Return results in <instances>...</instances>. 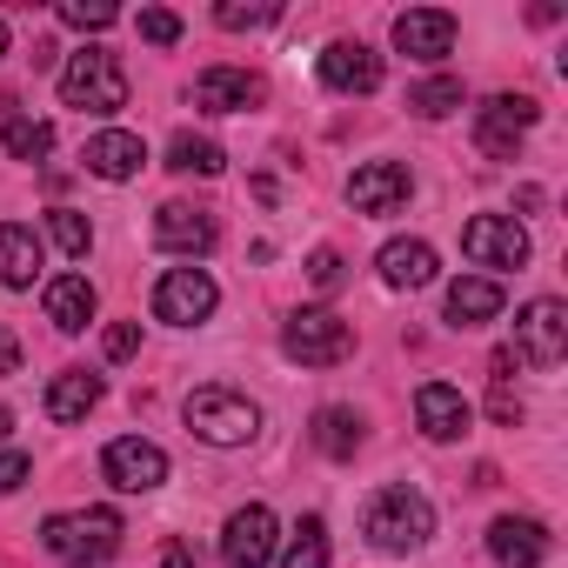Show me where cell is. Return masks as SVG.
<instances>
[{"instance_id":"9a60e30c","label":"cell","mask_w":568,"mask_h":568,"mask_svg":"<svg viewBox=\"0 0 568 568\" xmlns=\"http://www.w3.org/2000/svg\"><path fill=\"white\" fill-rule=\"evenodd\" d=\"M415 422H422L428 442H455V435H468L475 408L462 402V388H448V382H422V388H415Z\"/></svg>"},{"instance_id":"ac0fdd59","label":"cell","mask_w":568,"mask_h":568,"mask_svg":"<svg viewBox=\"0 0 568 568\" xmlns=\"http://www.w3.org/2000/svg\"><path fill=\"white\" fill-rule=\"evenodd\" d=\"M261 101V81L247 74V68H207L201 81H194V108L201 114H241V108H254Z\"/></svg>"},{"instance_id":"83f0119b","label":"cell","mask_w":568,"mask_h":568,"mask_svg":"<svg viewBox=\"0 0 568 568\" xmlns=\"http://www.w3.org/2000/svg\"><path fill=\"white\" fill-rule=\"evenodd\" d=\"M281 568H328V521L322 515H302L288 555H281Z\"/></svg>"},{"instance_id":"30bf717a","label":"cell","mask_w":568,"mask_h":568,"mask_svg":"<svg viewBox=\"0 0 568 568\" xmlns=\"http://www.w3.org/2000/svg\"><path fill=\"white\" fill-rule=\"evenodd\" d=\"M462 254H468L475 267H521V261H528V234H521L508 214H475V221L462 227Z\"/></svg>"},{"instance_id":"603a6c76","label":"cell","mask_w":568,"mask_h":568,"mask_svg":"<svg viewBox=\"0 0 568 568\" xmlns=\"http://www.w3.org/2000/svg\"><path fill=\"white\" fill-rule=\"evenodd\" d=\"M34 274H41V241H34V227L0 221V281H8V288H28Z\"/></svg>"},{"instance_id":"60d3db41","label":"cell","mask_w":568,"mask_h":568,"mask_svg":"<svg viewBox=\"0 0 568 568\" xmlns=\"http://www.w3.org/2000/svg\"><path fill=\"white\" fill-rule=\"evenodd\" d=\"M0 54H8V21H0Z\"/></svg>"},{"instance_id":"f35d334b","label":"cell","mask_w":568,"mask_h":568,"mask_svg":"<svg viewBox=\"0 0 568 568\" xmlns=\"http://www.w3.org/2000/svg\"><path fill=\"white\" fill-rule=\"evenodd\" d=\"M161 568H194V555H187L181 541H168V548H161Z\"/></svg>"},{"instance_id":"e575fe53","label":"cell","mask_w":568,"mask_h":568,"mask_svg":"<svg viewBox=\"0 0 568 568\" xmlns=\"http://www.w3.org/2000/svg\"><path fill=\"white\" fill-rule=\"evenodd\" d=\"M134 348H141V328H134V322H114V328L101 335V355H108V362H128Z\"/></svg>"},{"instance_id":"9c48e42d","label":"cell","mask_w":568,"mask_h":568,"mask_svg":"<svg viewBox=\"0 0 568 568\" xmlns=\"http://www.w3.org/2000/svg\"><path fill=\"white\" fill-rule=\"evenodd\" d=\"M515 342H521V355H528V368H561V348H568V308L561 302H528L521 315H515Z\"/></svg>"},{"instance_id":"2e32d148","label":"cell","mask_w":568,"mask_h":568,"mask_svg":"<svg viewBox=\"0 0 568 568\" xmlns=\"http://www.w3.org/2000/svg\"><path fill=\"white\" fill-rule=\"evenodd\" d=\"M395 48H402L408 61H442V54L455 48V14H442V8H408V14L395 21Z\"/></svg>"},{"instance_id":"4316f807","label":"cell","mask_w":568,"mask_h":568,"mask_svg":"<svg viewBox=\"0 0 568 568\" xmlns=\"http://www.w3.org/2000/svg\"><path fill=\"white\" fill-rule=\"evenodd\" d=\"M168 168H174V174H221V168H227V154H221L207 134H174Z\"/></svg>"},{"instance_id":"d6a6232c","label":"cell","mask_w":568,"mask_h":568,"mask_svg":"<svg viewBox=\"0 0 568 568\" xmlns=\"http://www.w3.org/2000/svg\"><path fill=\"white\" fill-rule=\"evenodd\" d=\"M214 21L241 34V28H274V21H281V8H234V0H227V8H214Z\"/></svg>"},{"instance_id":"cb8c5ba5","label":"cell","mask_w":568,"mask_h":568,"mask_svg":"<svg viewBox=\"0 0 568 568\" xmlns=\"http://www.w3.org/2000/svg\"><path fill=\"white\" fill-rule=\"evenodd\" d=\"M0 148H8L14 161H48L54 154V128L14 114V101H0Z\"/></svg>"},{"instance_id":"4fadbf2b","label":"cell","mask_w":568,"mask_h":568,"mask_svg":"<svg viewBox=\"0 0 568 568\" xmlns=\"http://www.w3.org/2000/svg\"><path fill=\"white\" fill-rule=\"evenodd\" d=\"M154 241H161L168 254H207V247L221 241V227H214L207 207H194V201H168V207L154 214Z\"/></svg>"},{"instance_id":"f1b7e54d","label":"cell","mask_w":568,"mask_h":568,"mask_svg":"<svg viewBox=\"0 0 568 568\" xmlns=\"http://www.w3.org/2000/svg\"><path fill=\"white\" fill-rule=\"evenodd\" d=\"M408 108L422 114V121H442V114H455L462 108V81H422V88H408Z\"/></svg>"},{"instance_id":"ab89813d","label":"cell","mask_w":568,"mask_h":568,"mask_svg":"<svg viewBox=\"0 0 568 568\" xmlns=\"http://www.w3.org/2000/svg\"><path fill=\"white\" fill-rule=\"evenodd\" d=\"M8 435H14V415H8V408H0V442H8Z\"/></svg>"},{"instance_id":"44dd1931","label":"cell","mask_w":568,"mask_h":568,"mask_svg":"<svg viewBox=\"0 0 568 568\" xmlns=\"http://www.w3.org/2000/svg\"><path fill=\"white\" fill-rule=\"evenodd\" d=\"M48 322H54L61 335H81V328L94 322V281H88V274H54V281H48Z\"/></svg>"},{"instance_id":"5bb4252c","label":"cell","mask_w":568,"mask_h":568,"mask_svg":"<svg viewBox=\"0 0 568 568\" xmlns=\"http://www.w3.org/2000/svg\"><path fill=\"white\" fill-rule=\"evenodd\" d=\"M322 88H335V94H375L382 88V54L362 48V41H335L322 54Z\"/></svg>"},{"instance_id":"d590c367","label":"cell","mask_w":568,"mask_h":568,"mask_svg":"<svg viewBox=\"0 0 568 568\" xmlns=\"http://www.w3.org/2000/svg\"><path fill=\"white\" fill-rule=\"evenodd\" d=\"M488 415H495L501 428H515V422H521V402L508 395V382H495V395H488Z\"/></svg>"},{"instance_id":"7c38bea8","label":"cell","mask_w":568,"mask_h":568,"mask_svg":"<svg viewBox=\"0 0 568 568\" xmlns=\"http://www.w3.org/2000/svg\"><path fill=\"white\" fill-rule=\"evenodd\" d=\"M548 548H555V535H548L535 515H501V521L488 528V555H495L501 568H541Z\"/></svg>"},{"instance_id":"ffe728a7","label":"cell","mask_w":568,"mask_h":568,"mask_svg":"<svg viewBox=\"0 0 568 568\" xmlns=\"http://www.w3.org/2000/svg\"><path fill=\"white\" fill-rule=\"evenodd\" d=\"M495 315H501V281H488V274L448 281V322H455V328H481V322H495Z\"/></svg>"},{"instance_id":"8fae6325","label":"cell","mask_w":568,"mask_h":568,"mask_svg":"<svg viewBox=\"0 0 568 568\" xmlns=\"http://www.w3.org/2000/svg\"><path fill=\"white\" fill-rule=\"evenodd\" d=\"M267 555H274V515L261 501L234 508L227 528H221V561L227 568H267Z\"/></svg>"},{"instance_id":"4dcf8cb0","label":"cell","mask_w":568,"mask_h":568,"mask_svg":"<svg viewBox=\"0 0 568 568\" xmlns=\"http://www.w3.org/2000/svg\"><path fill=\"white\" fill-rule=\"evenodd\" d=\"M61 21L88 34V28H114V21H121V8H114V0H61Z\"/></svg>"},{"instance_id":"7402d4cb","label":"cell","mask_w":568,"mask_h":568,"mask_svg":"<svg viewBox=\"0 0 568 568\" xmlns=\"http://www.w3.org/2000/svg\"><path fill=\"white\" fill-rule=\"evenodd\" d=\"M382 281L388 288H428L435 281V247L428 241H388L382 247Z\"/></svg>"},{"instance_id":"5b68a950","label":"cell","mask_w":568,"mask_h":568,"mask_svg":"<svg viewBox=\"0 0 568 568\" xmlns=\"http://www.w3.org/2000/svg\"><path fill=\"white\" fill-rule=\"evenodd\" d=\"M281 348H288V362H302V368H335V362L355 355V328L342 315H328V308H302L288 328H281Z\"/></svg>"},{"instance_id":"8d00e7d4","label":"cell","mask_w":568,"mask_h":568,"mask_svg":"<svg viewBox=\"0 0 568 568\" xmlns=\"http://www.w3.org/2000/svg\"><path fill=\"white\" fill-rule=\"evenodd\" d=\"M28 475H34V462H28V455H0V495H14Z\"/></svg>"},{"instance_id":"74e56055","label":"cell","mask_w":568,"mask_h":568,"mask_svg":"<svg viewBox=\"0 0 568 568\" xmlns=\"http://www.w3.org/2000/svg\"><path fill=\"white\" fill-rule=\"evenodd\" d=\"M0 375H21V342L8 335V322H0Z\"/></svg>"},{"instance_id":"8992f818","label":"cell","mask_w":568,"mask_h":568,"mask_svg":"<svg viewBox=\"0 0 568 568\" xmlns=\"http://www.w3.org/2000/svg\"><path fill=\"white\" fill-rule=\"evenodd\" d=\"M535 114H541V108H535L528 94H495V101L475 114L481 154H488V161H515V154H521V134L535 128Z\"/></svg>"},{"instance_id":"ba28073f","label":"cell","mask_w":568,"mask_h":568,"mask_svg":"<svg viewBox=\"0 0 568 568\" xmlns=\"http://www.w3.org/2000/svg\"><path fill=\"white\" fill-rule=\"evenodd\" d=\"M101 475H108L121 495H154V488L168 481V455H161L154 442H141V435H121V442H108Z\"/></svg>"},{"instance_id":"1f68e13d","label":"cell","mask_w":568,"mask_h":568,"mask_svg":"<svg viewBox=\"0 0 568 568\" xmlns=\"http://www.w3.org/2000/svg\"><path fill=\"white\" fill-rule=\"evenodd\" d=\"M141 41L174 48V41H181V14H168V8H141Z\"/></svg>"},{"instance_id":"484cf974","label":"cell","mask_w":568,"mask_h":568,"mask_svg":"<svg viewBox=\"0 0 568 568\" xmlns=\"http://www.w3.org/2000/svg\"><path fill=\"white\" fill-rule=\"evenodd\" d=\"M315 448L335 455V462H348V455L362 448V415H355V408H322V415H315Z\"/></svg>"},{"instance_id":"277c9868","label":"cell","mask_w":568,"mask_h":568,"mask_svg":"<svg viewBox=\"0 0 568 568\" xmlns=\"http://www.w3.org/2000/svg\"><path fill=\"white\" fill-rule=\"evenodd\" d=\"M61 101L81 108V114H121L128 108V74L108 48H81L68 68H61Z\"/></svg>"},{"instance_id":"3957f363","label":"cell","mask_w":568,"mask_h":568,"mask_svg":"<svg viewBox=\"0 0 568 568\" xmlns=\"http://www.w3.org/2000/svg\"><path fill=\"white\" fill-rule=\"evenodd\" d=\"M181 415H187V428H194L201 442H214V448H241V442L261 435V408H254L241 388H221V382H214V388H194Z\"/></svg>"},{"instance_id":"d6986e66","label":"cell","mask_w":568,"mask_h":568,"mask_svg":"<svg viewBox=\"0 0 568 568\" xmlns=\"http://www.w3.org/2000/svg\"><path fill=\"white\" fill-rule=\"evenodd\" d=\"M81 161H88V174H101V181H134L141 161H148V148H141V134H128V128H108V134H94V141L81 148Z\"/></svg>"},{"instance_id":"6da1fadb","label":"cell","mask_w":568,"mask_h":568,"mask_svg":"<svg viewBox=\"0 0 568 568\" xmlns=\"http://www.w3.org/2000/svg\"><path fill=\"white\" fill-rule=\"evenodd\" d=\"M362 528H368V541L382 555H408V548H428L435 541V508L415 488H375L368 508H362Z\"/></svg>"},{"instance_id":"d4e9b609","label":"cell","mask_w":568,"mask_h":568,"mask_svg":"<svg viewBox=\"0 0 568 568\" xmlns=\"http://www.w3.org/2000/svg\"><path fill=\"white\" fill-rule=\"evenodd\" d=\"M94 402H101V375H88V368L54 375V388H48V415H54L61 428H68V422H81Z\"/></svg>"},{"instance_id":"f546056e","label":"cell","mask_w":568,"mask_h":568,"mask_svg":"<svg viewBox=\"0 0 568 568\" xmlns=\"http://www.w3.org/2000/svg\"><path fill=\"white\" fill-rule=\"evenodd\" d=\"M48 227H54V241H61V254H74V261H88V247H94V227H88V214H74V207H54V214H48Z\"/></svg>"},{"instance_id":"836d02e7","label":"cell","mask_w":568,"mask_h":568,"mask_svg":"<svg viewBox=\"0 0 568 568\" xmlns=\"http://www.w3.org/2000/svg\"><path fill=\"white\" fill-rule=\"evenodd\" d=\"M308 281H315L322 295H335V288H342V254H335V247H315V254H308Z\"/></svg>"},{"instance_id":"52a82bcc","label":"cell","mask_w":568,"mask_h":568,"mask_svg":"<svg viewBox=\"0 0 568 568\" xmlns=\"http://www.w3.org/2000/svg\"><path fill=\"white\" fill-rule=\"evenodd\" d=\"M214 281L201 274V267H168L161 274V288H154V315L168 322V328H194V322H207L214 315Z\"/></svg>"},{"instance_id":"7a4b0ae2","label":"cell","mask_w":568,"mask_h":568,"mask_svg":"<svg viewBox=\"0 0 568 568\" xmlns=\"http://www.w3.org/2000/svg\"><path fill=\"white\" fill-rule=\"evenodd\" d=\"M121 535H128V528H121V515H114V508H74V515H48V528H41L48 555H54V561H68V568L114 561Z\"/></svg>"},{"instance_id":"e0dca14e","label":"cell","mask_w":568,"mask_h":568,"mask_svg":"<svg viewBox=\"0 0 568 568\" xmlns=\"http://www.w3.org/2000/svg\"><path fill=\"white\" fill-rule=\"evenodd\" d=\"M408 168L402 161H368V168H355V181H348V201L362 207V214H395L402 201H408Z\"/></svg>"}]
</instances>
